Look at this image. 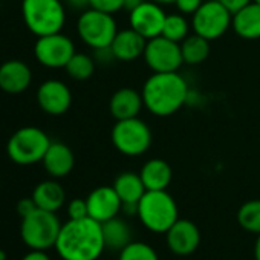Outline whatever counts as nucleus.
Here are the masks:
<instances>
[{
	"label": "nucleus",
	"instance_id": "obj_1",
	"mask_svg": "<svg viewBox=\"0 0 260 260\" xmlns=\"http://www.w3.org/2000/svg\"><path fill=\"white\" fill-rule=\"evenodd\" d=\"M106 248L101 223L92 217L69 219L61 225L55 249L63 260H96Z\"/></svg>",
	"mask_w": 260,
	"mask_h": 260
},
{
	"label": "nucleus",
	"instance_id": "obj_2",
	"mask_svg": "<svg viewBox=\"0 0 260 260\" xmlns=\"http://www.w3.org/2000/svg\"><path fill=\"white\" fill-rule=\"evenodd\" d=\"M144 107L155 116L176 113L190 95L188 83L179 72H153L143 86Z\"/></svg>",
	"mask_w": 260,
	"mask_h": 260
},
{
	"label": "nucleus",
	"instance_id": "obj_3",
	"mask_svg": "<svg viewBox=\"0 0 260 260\" xmlns=\"http://www.w3.org/2000/svg\"><path fill=\"white\" fill-rule=\"evenodd\" d=\"M137 216L149 231L166 234L179 219V210L173 196L166 190H147L138 202Z\"/></svg>",
	"mask_w": 260,
	"mask_h": 260
},
{
	"label": "nucleus",
	"instance_id": "obj_4",
	"mask_svg": "<svg viewBox=\"0 0 260 260\" xmlns=\"http://www.w3.org/2000/svg\"><path fill=\"white\" fill-rule=\"evenodd\" d=\"M25 26L36 37L61 32L66 23V8L61 0H22Z\"/></svg>",
	"mask_w": 260,
	"mask_h": 260
},
{
	"label": "nucleus",
	"instance_id": "obj_5",
	"mask_svg": "<svg viewBox=\"0 0 260 260\" xmlns=\"http://www.w3.org/2000/svg\"><path fill=\"white\" fill-rule=\"evenodd\" d=\"M51 143L45 130L26 125L11 135L7 144V153L17 166H32L43 161Z\"/></svg>",
	"mask_w": 260,
	"mask_h": 260
},
{
	"label": "nucleus",
	"instance_id": "obj_6",
	"mask_svg": "<svg viewBox=\"0 0 260 260\" xmlns=\"http://www.w3.org/2000/svg\"><path fill=\"white\" fill-rule=\"evenodd\" d=\"M152 138L149 124L140 116L116 121L110 132L113 147L125 156L144 155L152 146Z\"/></svg>",
	"mask_w": 260,
	"mask_h": 260
},
{
	"label": "nucleus",
	"instance_id": "obj_7",
	"mask_svg": "<svg viewBox=\"0 0 260 260\" xmlns=\"http://www.w3.org/2000/svg\"><path fill=\"white\" fill-rule=\"evenodd\" d=\"M60 230L61 223L55 213L37 208L22 219L20 236L25 245L31 249L46 251L55 246Z\"/></svg>",
	"mask_w": 260,
	"mask_h": 260
},
{
	"label": "nucleus",
	"instance_id": "obj_8",
	"mask_svg": "<svg viewBox=\"0 0 260 260\" xmlns=\"http://www.w3.org/2000/svg\"><path fill=\"white\" fill-rule=\"evenodd\" d=\"M118 32L113 14H107L93 8L84 10L77 20V34L90 49L107 48L112 45Z\"/></svg>",
	"mask_w": 260,
	"mask_h": 260
},
{
	"label": "nucleus",
	"instance_id": "obj_9",
	"mask_svg": "<svg viewBox=\"0 0 260 260\" xmlns=\"http://www.w3.org/2000/svg\"><path fill=\"white\" fill-rule=\"evenodd\" d=\"M233 23V13L219 0H207L191 16V29L194 34L213 42L220 39Z\"/></svg>",
	"mask_w": 260,
	"mask_h": 260
},
{
	"label": "nucleus",
	"instance_id": "obj_10",
	"mask_svg": "<svg viewBox=\"0 0 260 260\" xmlns=\"http://www.w3.org/2000/svg\"><path fill=\"white\" fill-rule=\"evenodd\" d=\"M75 52L72 39L61 32L37 37L34 45L36 60L48 69H64Z\"/></svg>",
	"mask_w": 260,
	"mask_h": 260
},
{
	"label": "nucleus",
	"instance_id": "obj_11",
	"mask_svg": "<svg viewBox=\"0 0 260 260\" xmlns=\"http://www.w3.org/2000/svg\"><path fill=\"white\" fill-rule=\"evenodd\" d=\"M143 57L152 72H178L184 64L181 43L169 40L164 36L147 40Z\"/></svg>",
	"mask_w": 260,
	"mask_h": 260
},
{
	"label": "nucleus",
	"instance_id": "obj_12",
	"mask_svg": "<svg viewBox=\"0 0 260 260\" xmlns=\"http://www.w3.org/2000/svg\"><path fill=\"white\" fill-rule=\"evenodd\" d=\"M166 17L167 14L162 5L146 0L135 10L128 11V25L144 39L150 40L162 34Z\"/></svg>",
	"mask_w": 260,
	"mask_h": 260
},
{
	"label": "nucleus",
	"instance_id": "obj_13",
	"mask_svg": "<svg viewBox=\"0 0 260 260\" xmlns=\"http://www.w3.org/2000/svg\"><path fill=\"white\" fill-rule=\"evenodd\" d=\"M39 107L52 116H60L66 113L72 104V93L66 83L61 80H46L37 89Z\"/></svg>",
	"mask_w": 260,
	"mask_h": 260
},
{
	"label": "nucleus",
	"instance_id": "obj_14",
	"mask_svg": "<svg viewBox=\"0 0 260 260\" xmlns=\"http://www.w3.org/2000/svg\"><path fill=\"white\" fill-rule=\"evenodd\" d=\"M166 242L173 254L190 255L201 243V231L194 222L188 219H178L166 233Z\"/></svg>",
	"mask_w": 260,
	"mask_h": 260
},
{
	"label": "nucleus",
	"instance_id": "obj_15",
	"mask_svg": "<svg viewBox=\"0 0 260 260\" xmlns=\"http://www.w3.org/2000/svg\"><path fill=\"white\" fill-rule=\"evenodd\" d=\"M89 217L95 219L96 222L103 223L109 219H113L118 216V213L122 208V202L115 191L113 185H101L96 187L89 193L86 198Z\"/></svg>",
	"mask_w": 260,
	"mask_h": 260
},
{
	"label": "nucleus",
	"instance_id": "obj_16",
	"mask_svg": "<svg viewBox=\"0 0 260 260\" xmlns=\"http://www.w3.org/2000/svg\"><path fill=\"white\" fill-rule=\"evenodd\" d=\"M32 83V71L22 60H7L0 64V89L17 95L25 92Z\"/></svg>",
	"mask_w": 260,
	"mask_h": 260
},
{
	"label": "nucleus",
	"instance_id": "obj_17",
	"mask_svg": "<svg viewBox=\"0 0 260 260\" xmlns=\"http://www.w3.org/2000/svg\"><path fill=\"white\" fill-rule=\"evenodd\" d=\"M143 107H144L143 93L134 87L118 89L110 96V101H109V112L116 121L140 116Z\"/></svg>",
	"mask_w": 260,
	"mask_h": 260
},
{
	"label": "nucleus",
	"instance_id": "obj_18",
	"mask_svg": "<svg viewBox=\"0 0 260 260\" xmlns=\"http://www.w3.org/2000/svg\"><path fill=\"white\" fill-rule=\"evenodd\" d=\"M147 39L138 34L135 29L127 28L118 31L110 48L118 61H134L144 55Z\"/></svg>",
	"mask_w": 260,
	"mask_h": 260
},
{
	"label": "nucleus",
	"instance_id": "obj_19",
	"mask_svg": "<svg viewBox=\"0 0 260 260\" xmlns=\"http://www.w3.org/2000/svg\"><path fill=\"white\" fill-rule=\"evenodd\" d=\"M42 164L51 178L58 179L68 176L72 172L75 166V156L71 147L64 143H51Z\"/></svg>",
	"mask_w": 260,
	"mask_h": 260
},
{
	"label": "nucleus",
	"instance_id": "obj_20",
	"mask_svg": "<svg viewBox=\"0 0 260 260\" xmlns=\"http://www.w3.org/2000/svg\"><path fill=\"white\" fill-rule=\"evenodd\" d=\"M231 28L245 40L260 39V5L251 2L233 14Z\"/></svg>",
	"mask_w": 260,
	"mask_h": 260
},
{
	"label": "nucleus",
	"instance_id": "obj_21",
	"mask_svg": "<svg viewBox=\"0 0 260 260\" xmlns=\"http://www.w3.org/2000/svg\"><path fill=\"white\" fill-rule=\"evenodd\" d=\"M140 176L147 190H167L173 179V170L167 161L153 158L143 166Z\"/></svg>",
	"mask_w": 260,
	"mask_h": 260
},
{
	"label": "nucleus",
	"instance_id": "obj_22",
	"mask_svg": "<svg viewBox=\"0 0 260 260\" xmlns=\"http://www.w3.org/2000/svg\"><path fill=\"white\" fill-rule=\"evenodd\" d=\"M37 205V208L46 210V211H52L57 213L66 202V193L64 188L60 185V182L54 181V179H48L40 182L31 196Z\"/></svg>",
	"mask_w": 260,
	"mask_h": 260
},
{
	"label": "nucleus",
	"instance_id": "obj_23",
	"mask_svg": "<svg viewBox=\"0 0 260 260\" xmlns=\"http://www.w3.org/2000/svg\"><path fill=\"white\" fill-rule=\"evenodd\" d=\"M113 188L122 204H138L147 191L140 173L135 172L119 173L113 182Z\"/></svg>",
	"mask_w": 260,
	"mask_h": 260
},
{
	"label": "nucleus",
	"instance_id": "obj_24",
	"mask_svg": "<svg viewBox=\"0 0 260 260\" xmlns=\"http://www.w3.org/2000/svg\"><path fill=\"white\" fill-rule=\"evenodd\" d=\"M103 228V237L106 248L121 251L124 246H127L132 242V231H130L128 223L121 217H113L101 223Z\"/></svg>",
	"mask_w": 260,
	"mask_h": 260
},
{
	"label": "nucleus",
	"instance_id": "obj_25",
	"mask_svg": "<svg viewBox=\"0 0 260 260\" xmlns=\"http://www.w3.org/2000/svg\"><path fill=\"white\" fill-rule=\"evenodd\" d=\"M181 52L185 64L190 66L201 64L210 55V40L193 32L184 42H181Z\"/></svg>",
	"mask_w": 260,
	"mask_h": 260
},
{
	"label": "nucleus",
	"instance_id": "obj_26",
	"mask_svg": "<svg viewBox=\"0 0 260 260\" xmlns=\"http://www.w3.org/2000/svg\"><path fill=\"white\" fill-rule=\"evenodd\" d=\"M95 63L96 61L92 55H87L84 52H75L64 69L71 78L78 80V81H84L93 75Z\"/></svg>",
	"mask_w": 260,
	"mask_h": 260
},
{
	"label": "nucleus",
	"instance_id": "obj_27",
	"mask_svg": "<svg viewBox=\"0 0 260 260\" xmlns=\"http://www.w3.org/2000/svg\"><path fill=\"white\" fill-rule=\"evenodd\" d=\"M190 29H191V23H188V20L185 19L184 14H181V13L167 14L161 36H164L166 39L173 40L176 43H181L190 36Z\"/></svg>",
	"mask_w": 260,
	"mask_h": 260
},
{
	"label": "nucleus",
	"instance_id": "obj_28",
	"mask_svg": "<svg viewBox=\"0 0 260 260\" xmlns=\"http://www.w3.org/2000/svg\"><path fill=\"white\" fill-rule=\"evenodd\" d=\"M239 225L254 234H260V199L245 202L237 211Z\"/></svg>",
	"mask_w": 260,
	"mask_h": 260
},
{
	"label": "nucleus",
	"instance_id": "obj_29",
	"mask_svg": "<svg viewBox=\"0 0 260 260\" xmlns=\"http://www.w3.org/2000/svg\"><path fill=\"white\" fill-rule=\"evenodd\" d=\"M118 260H159L158 252L146 242H130L119 251Z\"/></svg>",
	"mask_w": 260,
	"mask_h": 260
},
{
	"label": "nucleus",
	"instance_id": "obj_30",
	"mask_svg": "<svg viewBox=\"0 0 260 260\" xmlns=\"http://www.w3.org/2000/svg\"><path fill=\"white\" fill-rule=\"evenodd\" d=\"M89 8L107 14H115L124 8V0H89Z\"/></svg>",
	"mask_w": 260,
	"mask_h": 260
},
{
	"label": "nucleus",
	"instance_id": "obj_31",
	"mask_svg": "<svg viewBox=\"0 0 260 260\" xmlns=\"http://www.w3.org/2000/svg\"><path fill=\"white\" fill-rule=\"evenodd\" d=\"M68 216L69 219H84L89 217L87 202L86 199H72L68 205Z\"/></svg>",
	"mask_w": 260,
	"mask_h": 260
},
{
	"label": "nucleus",
	"instance_id": "obj_32",
	"mask_svg": "<svg viewBox=\"0 0 260 260\" xmlns=\"http://www.w3.org/2000/svg\"><path fill=\"white\" fill-rule=\"evenodd\" d=\"M202 4L204 0H176L175 2L178 11L184 16H193L201 8Z\"/></svg>",
	"mask_w": 260,
	"mask_h": 260
},
{
	"label": "nucleus",
	"instance_id": "obj_33",
	"mask_svg": "<svg viewBox=\"0 0 260 260\" xmlns=\"http://www.w3.org/2000/svg\"><path fill=\"white\" fill-rule=\"evenodd\" d=\"M93 58L96 63H101V64H109L112 63L115 58L113 52H112V48L107 46V48H100V49H95L93 51Z\"/></svg>",
	"mask_w": 260,
	"mask_h": 260
},
{
	"label": "nucleus",
	"instance_id": "obj_34",
	"mask_svg": "<svg viewBox=\"0 0 260 260\" xmlns=\"http://www.w3.org/2000/svg\"><path fill=\"white\" fill-rule=\"evenodd\" d=\"M34 210H37V205H36L32 198H25V199H20L17 202V213L22 219L26 217L28 214H31Z\"/></svg>",
	"mask_w": 260,
	"mask_h": 260
},
{
	"label": "nucleus",
	"instance_id": "obj_35",
	"mask_svg": "<svg viewBox=\"0 0 260 260\" xmlns=\"http://www.w3.org/2000/svg\"><path fill=\"white\" fill-rule=\"evenodd\" d=\"M219 2H220L226 10H230V11L234 14L236 11L242 10V8L246 7L248 4H251L252 0H219Z\"/></svg>",
	"mask_w": 260,
	"mask_h": 260
},
{
	"label": "nucleus",
	"instance_id": "obj_36",
	"mask_svg": "<svg viewBox=\"0 0 260 260\" xmlns=\"http://www.w3.org/2000/svg\"><path fill=\"white\" fill-rule=\"evenodd\" d=\"M22 260H51V257L43 249H31Z\"/></svg>",
	"mask_w": 260,
	"mask_h": 260
},
{
	"label": "nucleus",
	"instance_id": "obj_37",
	"mask_svg": "<svg viewBox=\"0 0 260 260\" xmlns=\"http://www.w3.org/2000/svg\"><path fill=\"white\" fill-rule=\"evenodd\" d=\"M64 2L74 10H86L89 7V0H64Z\"/></svg>",
	"mask_w": 260,
	"mask_h": 260
},
{
	"label": "nucleus",
	"instance_id": "obj_38",
	"mask_svg": "<svg viewBox=\"0 0 260 260\" xmlns=\"http://www.w3.org/2000/svg\"><path fill=\"white\" fill-rule=\"evenodd\" d=\"M143 2H146V0H124V10L132 11V10H135L137 7H140Z\"/></svg>",
	"mask_w": 260,
	"mask_h": 260
},
{
	"label": "nucleus",
	"instance_id": "obj_39",
	"mask_svg": "<svg viewBox=\"0 0 260 260\" xmlns=\"http://www.w3.org/2000/svg\"><path fill=\"white\" fill-rule=\"evenodd\" d=\"M257 240H255V245H254V258L255 260H260V234H257Z\"/></svg>",
	"mask_w": 260,
	"mask_h": 260
},
{
	"label": "nucleus",
	"instance_id": "obj_40",
	"mask_svg": "<svg viewBox=\"0 0 260 260\" xmlns=\"http://www.w3.org/2000/svg\"><path fill=\"white\" fill-rule=\"evenodd\" d=\"M152 2H155V4H158V5H173L176 0H152Z\"/></svg>",
	"mask_w": 260,
	"mask_h": 260
},
{
	"label": "nucleus",
	"instance_id": "obj_41",
	"mask_svg": "<svg viewBox=\"0 0 260 260\" xmlns=\"http://www.w3.org/2000/svg\"><path fill=\"white\" fill-rule=\"evenodd\" d=\"M0 260H8V257H7V252H5L4 249H0Z\"/></svg>",
	"mask_w": 260,
	"mask_h": 260
},
{
	"label": "nucleus",
	"instance_id": "obj_42",
	"mask_svg": "<svg viewBox=\"0 0 260 260\" xmlns=\"http://www.w3.org/2000/svg\"><path fill=\"white\" fill-rule=\"evenodd\" d=\"M254 4H257V5H260V0H252Z\"/></svg>",
	"mask_w": 260,
	"mask_h": 260
}]
</instances>
